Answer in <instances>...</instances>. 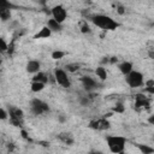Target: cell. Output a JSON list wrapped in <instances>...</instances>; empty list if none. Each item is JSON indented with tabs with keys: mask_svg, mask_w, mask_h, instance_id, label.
<instances>
[{
	"mask_svg": "<svg viewBox=\"0 0 154 154\" xmlns=\"http://www.w3.org/2000/svg\"><path fill=\"white\" fill-rule=\"evenodd\" d=\"M144 93H146V94L154 95V85H153V87H146V88H144Z\"/></svg>",
	"mask_w": 154,
	"mask_h": 154,
	"instance_id": "obj_29",
	"label": "cell"
},
{
	"mask_svg": "<svg viewBox=\"0 0 154 154\" xmlns=\"http://www.w3.org/2000/svg\"><path fill=\"white\" fill-rule=\"evenodd\" d=\"M25 70H26V72H29V73L36 75L37 72L41 71V63H40L38 60H29V61L26 63Z\"/></svg>",
	"mask_w": 154,
	"mask_h": 154,
	"instance_id": "obj_10",
	"label": "cell"
},
{
	"mask_svg": "<svg viewBox=\"0 0 154 154\" xmlns=\"http://www.w3.org/2000/svg\"><path fill=\"white\" fill-rule=\"evenodd\" d=\"M65 52L64 51H60V49H55V51H53L52 52V54H51V57H52V59H54V60H60V59H63L64 57H65Z\"/></svg>",
	"mask_w": 154,
	"mask_h": 154,
	"instance_id": "obj_22",
	"label": "cell"
},
{
	"mask_svg": "<svg viewBox=\"0 0 154 154\" xmlns=\"http://www.w3.org/2000/svg\"><path fill=\"white\" fill-rule=\"evenodd\" d=\"M154 85V79H147L144 81V87H153Z\"/></svg>",
	"mask_w": 154,
	"mask_h": 154,
	"instance_id": "obj_30",
	"label": "cell"
},
{
	"mask_svg": "<svg viewBox=\"0 0 154 154\" xmlns=\"http://www.w3.org/2000/svg\"><path fill=\"white\" fill-rule=\"evenodd\" d=\"M95 75H96V77L100 79V81H106L107 79V71H106V69L103 67V66H97L96 69H95Z\"/></svg>",
	"mask_w": 154,
	"mask_h": 154,
	"instance_id": "obj_17",
	"label": "cell"
},
{
	"mask_svg": "<svg viewBox=\"0 0 154 154\" xmlns=\"http://www.w3.org/2000/svg\"><path fill=\"white\" fill-rule=\"evenodd\" d=\"M137 148L141 152V154H154V147H152V146L138 143L137 144Z\"/></svg>",
	"mask_w": 154,
	"mask_h": 154,
	"instance_id": "obj_18",
	"label": "cell"
},
{
	"mask_svg": "<svg viewBox=\"0 0 154 154\" xmlns=\"http://www.w3.org/2000/svg\"><path fill=\"white\" fill-rule=\"evenodd\" d=\"M0 43H1V47H0L1 52H8L10 43H7V42L5 41V38H4V37H1V38H0Z\"/></svg>",
	"mask_w": 154,
	"mask_h": 154,
	"instance_id": "obj_24",
	"label": "cell"
},
{
	"mask_svg": "<svg viewBox=\"0 0 154 154\" xmlns=\"http://www.w3.org/2000/svg\"><path fill=\"white\" fill-rule=\"evenodd\" d=\"M32 82H40V83L46 84V83L48 82V75H47L46 72L40 71V72H37L36 75H34V77H32Z\"/></svg>",
	"mask_w": 154,
	"mask_h": 154,
	"instance_id": "obj_15",
	"label": "cell"
},
{
	"mask_svg": "<svg viewBox=\"0 0 154 154\" xmlns=\"http://www.w3.org/2000/svg\"><path fill=\"white\" fill-rule=\"evenodd\" d=\"M106 143L111 153L113 154H122L125 150L126 146V138L123 136L117 135H109L106 137Z\"/></svg>",
	"mask_w": 154,
	"mask_h": 154,
	"instance_id": "obj_2",
	"label": "cell"
},
{
	"mask_svg": "<svg viewBox=\"0 0 154 154\" xmlns=\"http://www.w3.org/2000/svg\"><path fill=\"white\" fill-rule=\"evenodd\" d=\"M116 10H117L118 14H124V13H125V7H124L123 5H120V4H118V5L116 6Z\"/></svg>",
	"mask_w": 154,
	"mask_h": 154,
	"instance_id": "obj_28",
	"label": "cell"
},
{
	"mask_svg": "<svg viewBox=\"0 0 154 154\" xmlns=\"http://www.w3.org/2000/svg\"><path fill=\"white\" fill-rule=\"evenodd\" d=\"M52 35V31L48 29V26H43L40 29V31L35 35V38H48L49 36Z\"/></svg>",
	"mask_w": 154,
	"mask_h": 154,
	"instance_id": "obj_16",
	"label": "cell"
},
{
	"mask_svg": "<svg viewBox=\"0 0 154 154\" xmlns=\"http://www.w3.org/2000/svg\"><path fill=\"white\" fill-rule=\"evenodd\" d=\"M8 114H10V123L14 126H20L23 124V118H24V113L20 108L18 107H10L8 108Z\"/></svg>",
	"mask_w": 154,
	"mask_h": 154,
	"instance_id": "obj_6",
	"label": "cell"
},
{
	"mask_svg": "<svg viewBox=\"0 0 154 154\" xmlns=\"http://www.w3.org/2000/svg\"><path fill=\"white\" fill-rule=\"evenodd\" d=\"M79 81H81L82 87L87 91H93V90H95L97 88V82L90 76H83V77H81Z\"/></svg>",
	"mask_w": 154,
	"mask_h": 154,
	"instance_id": "obj_9",
	"label": "cell"
},
{
	"mask_svg": "<svg viewBox=\"0 0 154 154\" xmlns=\"http://www.w3.org/2000/svg\"><path fill=\"white\" fill-rule=\"evenodd\" d=\"M58 138L64 143V144H67V146H72L75 140L73 137L71 136V134H67V132H61L60 135H58Z\"/></svg>",
	"mask_w": 154,
	"mask_h": 154,
	"instance_id": "obj_14",
	"label": "cell"
},
{
	"mask_svg": "<svg viewBox=\"0 0 154 154\" xmlns=\"http://www.w3.org/2000/svg\"><path fill=\"white\" fill-rule=\"evenodd\" d=\"M135 105L137 107H149V100L143 94H137L135 97Z\"/></svg>",
	"mask_w": 154,
	"mask_h": 154,
	"instance_id": "obj_12",
	"label": "cell"
},
{
	"mask_svg": "<svg viewBox=\"0 0 154 154\" xmlns=\"http://www.w3.org/2000/svg\"><path fill=\"white\" fill-rule=\"evenodd\" d=\"M79 29H81V32H83V34H90L91 32V29H90L87 20H82L79 23Z\"/></svg>",
	"mask_w": 154,
	"mask_h": 154,
	"instance_id": "obj_21",
	"label": "cell"
},
{
	"mask_svg": "<svg viewBox=\"0 0 154 154\" xmlns=\"http://www.w3.org/2000/svg\"><path fill=\"white\" fill-rule=\"evenodd\" d=\"M89 19H90V22H91L95 26H97V28H100V29H102V30H107V31L116 30V29L120 25V24H119L116 19H113L112 17H109V16H107V14H102V13L91 14V16L89 17Z\"/></svg>",
	"mask_w": 154,
	"mask_h": 154,
	"instance_id": "obj_1",
	"label": "cell"
},
{
	"mask_svg": "<svg viewBox=\"0 0 154 154\" xmlns=\"http://www.w3.org/2000/svg\"><path fill=\"white\" fill-rule=\"evenodd\" d=\"M30 111L34 116H41V114H45L49 111V106L43 100L35 97L30 101Z\"/></svg>",
	"mask_w": 154,
	"mask_h": 154,
	"instance_id": "obj_5",
	"label": "cell"
},
{
	"mask_svg": "<svg viewBox=\"0 0 154 154\" xmlns=\"http://www.w3.org/2000/svg\"><path fill=\"white\" fill-rule=\"evenodd\" d=\"M47 26H48V29H49L52 32H57V31H60V30L63 29V24L58 23V22H57L55 19H53V18H51V19L47 20Z\"/></svg>",
	"mask_w": 154,
	"mask_h": 154,
	"instance_id": "obj_13",
	"label": "cell"
},
{
	"mask_svg": "<svg viewBox=\"0 0 154 154\" xmlns=\"http://www.w3.org/2000/svg\"><path fill=\"white\" fill-rule=\"evenodd\" d=\"M118 69H119V71H120L124 76H128V75L134 70V69H132V63H131V61H126V60L119 63V64H118Z\"/></svg>",
	"mask_w": 154,
	"mask_h": 154,
	"instance_id": "obj_11",
	"label": "cell"
},
{
	"mask_svg": "<svg viewBox=\"0 0 154 154\" xmlns=\"http://www.w3.org/2000/svg\"><path fill=\"white\" fill-rule=\"evenodd\" d=\"M10 118V114H8V111H6L4 107L0 109V119L1 120H6Z\"/></svg>",
	"mask_w": 154,
	"mask_h": 154,
	"instance_id": "obj_25",
	"label": "cell"
},
{
	"mask_svg": "<svg viewBox=\"0 0 154 154\" xmlns=\"http://www.w3.org/2000/svg\"><path fill=\"white\" fill-rule=\"evenodd\" d=\"M89 102H90L89 96H81V97H79V103H81L82 106H87Z\"/></svg>",
	"mask_w": 154,
	"mask_h": 154,
	"instance_id": "obj_27",
	"label": "cell"
},
{
	"mask_svg": "<svg viewBox=\"0 0 154 154\" xmlns=\"http://www.w3.org/2000/svg\"><path fill=\"white\" fill-rule=\"evenodd\" d=\"M51 13H52V18L60 24H63L67 17V11L63 5H55L54 7H52Z\"/></svg>",
	"mask_w": 154,
	"mask_h": 154,
	"instance_id": "obj_7",
	"label": "cell"
},
{
	"mask_svg": "<svg viewBox=\"0 0 154 154\" xmlns=\"http://www.w3.org/2000/svg\"><path fill=\"white\" fill-rule=\"evenodd\" d=\"M45 87H46V84H43V83H40V82H31L30 89H31V91H34V93H40V91H42V90L45 89Z\"/></svg>",
	"mask_w": 154,
	"mask_h": 154,
	"instance_id": "obj_19",
	"label": "cell"
},
{
	"mask_svg": "<svg viewBox=\"0 0 154 154\" xmlns=\"http://www.w3.org/2000/svg\"><path fill=\"white\" fill-rule=\"evenodd\" d=\"M147 120H148V123H149L150 125H154V114H152V116H149Z\"/></svg>",
	"mask_w": 154,
	"mask_h": 154,
	"instance_id": "obj_31",
	"label": "cell"
},
{
	"mask_svg": "<svg viewBox=\"0 0 154 154\" xmlns=\"http://www.w3.org/2000/svg\"><path fill=\"white\" fill-rule=\"evenodd\" d=\"M20 134H22V137H24V138H29V137H28V134H26L25 130L22 129V130H20Z\"/></svg>",
	"mask_w": 154,
	"mask_h": 154,
	"instance_id": "obj_32",
	"label": "cell"
},
{
	"mask_svg": "<svg viewBox=\"0 0 154 154\" xmlns=\"http://www.w3.org/2000/svg\"><path fill=\"white\" fill-rule=\"evenodd\" d=\"M89 128L94 130H108L111 128V123L108 122V119H106V117H103L91 120L89 123Z\"/></svg>",
	"mask_w": 154,
	"mask_h": 154,
	"instance_id": "obj_8",
	"label": "cell"
},
{
	"mask_svg": "<svg viewBox=\"0 0 154 154\" xmlns=\"http://www.w3.org/2000/svg\"><path fill=\"white\" fill-rule=\"evenodd\" d=\"M0 18L2 22H7L8 19H11V10L0 8Z\"/></svg>",
	"mask_w": 154,
	"mask_h": 154,
	"instance_id": "obj_20",
	"label": "cell"
},
{
	"mask_svg": "<svg viewBox=\"0 0 154 154\" xmlns=\"http://www.w3.org/2000/svg\"><path fill=\"white\" fill-rule=\"evenodd\" d=\"M149 57L154 59V52H153V51H149Z\"/></svg>",
	"mask_w": 154,
	"mask_h": 154,
	"instance_id": "obj_33",
	"label": "cell"
},
{
	"mask_svg": "<svg viewBox=\"0 0 154 154\" xmlns=\"http://www.w3.org/2000/svg\"><path fill=\"white\" fill-rule=\"evenodd\" d=\"M53 77H54V81L57 84H59L60 87L67 89L71 87V79L66 72V70L64 69H60V67H57L53 72Z\"/></svg>",
	"mask_w": 154,
	"mask_h": 154,
	"instance_id": "obj_4",
	"label": "cell"
},
{
	"mask_svg": "<svg viewBox=\"0 0 154 154\" xmlns=\"http://www.w3.org/2000/svg\"><path fill=\"white\" fill-rule=\"evenodd\" d=\"M153 140H154V136H153Z\"/></svg>",
	"mask_w": 154,
	"mask_h": 154,
	"instance_id": "obj_35",
	"label": "cell"
},
{
	"mask_svg": "<svg viewBox=\"0 0 154 154\" xmlns=\"http://www.w3.org/2000/svg\"><path fill=\"white\" fill-rule=\"evenodd\" d=\"M125 82L132 89L140 88V87L144 85V76L142 72H140L137 70H132L128 76H125Z\"/></svg>",
	"mask_w": 154,
	"mask_h": 154,
	"instance_id": "obj_3",
	"label": "cell"
},
{
	"mask_svg": "<svg viewBox=\"0 0 154 154\" xmlns=\"http://www.w3.org/2000/svg\"><path fill=\"white\" fill-rule=\"evenodd\" d=\"M89 154H101V153H99V152H90Z\"/></svg>",
	"mask_w": 154,
	"mask_h": 154,
	"instance_id": "obj_34",
	"label": "cell"
},
{
	"mask_svg": "<svg viewBox=\"0 0 154 154\" xmlns=\"http://www.w3.org/2000/svg\"><path fill=\"white\" fill-rule=\"evenodd\" d=\"M124 111H125V106L122 102H117L116 106L113 107V112H116V113H123Z\"/></svg>",
	"mask_w": 154,
	"mask_h": 154,
	"instance_id": "obj_23",
	"label": "cell"
},
{
	"mask_svg": "<svg viewBox=\"0 0 154 154\" xmlns=\"http://www.w3.org/2000/svg\"><path fill=\"white\" fill-rule=\"evenodd\" d=\"M79 67H78V64H67L66 65V70L70 71V72H75L77 71Z\"/></svg>",
	"mask_w": 154,
	"mask_h": 154,
	"instance_id": "obj_26",
	"label": "cell"
}]
</instances>
